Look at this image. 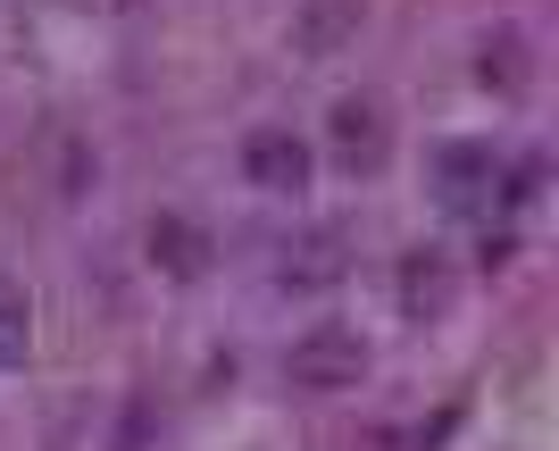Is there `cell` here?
Listing matches in <instances>:
<instances>
[{
  "label": "cell",
  "instance_id": "6da1fadb",
  "mask_svg": "<svg viewBox=\"0 0 559 451\" xmlns=\"http://www.w3.org/2000/svg\"><path fill=\"white\" fill-rule=\"evenodd\" d=\"M359 377H368V343L350 327H318L293 343V384H309V393H343Z\"/></svg>",
  "mask_w": 559,
  "mask_h": 451
},
{
  "label": "cell",
  "instance_id": "7a4b0ae2",
  "mask_svg": "<svg viewBox=\"0 0 559 451\" xmlns=\"http://www.w3.org/2000/svg\"><path fill=\"white\" fill-rule=\"evenodd\" d=\"M343 268H350V242L318 226V235H301V242L276 260V285H284V293H326V285H343Z\"/></svg>",
  "mask_w": 559,
  "mask_h": 451
},
{
  "label": "cell",
  "instance_id": "277c9868",
  "mask_svg": "<svg viewBox=\"0 0 559 451\" xmlns=\"http://www.w3.org/2000/svg\"><path fill=\"white\" fill-rule=\"evenodd\" d=\"M151 260L176 268V276H192V268H201V235H192L185 217H159V235H151Z\"/></svg>",
  "mask_w": 559,
  "mask_h": 451
},
{
  "label": "cell",
  "instance_id": "52a82bcc",
  "mask_svg": "<svg viewBox=\"0 0 559 451\" xmlns=\"http://www.w3.org/2000/svg\"><path fill=\"white\" fill-rule=\"evenodd\" d=\"M334 134H343V143H350V151H376V143H384V118H376L368 100H350L343 118H334Z\"/></svg>",
  "mask_w": 559,
  "mask_h": 451
},
{
  "label": "cell",
  "instance_id": "3957f363",
  "mask_svg": "<svg viewBox=\"0 0 559 451\" xmlns=\"http://www.w3.org/2000/svg\"><path fill=\"white\" fill-rule=\"evenodd\" d=\"M242 176H251L259 192H293L309 176V151L301 134H284V126H259L251 143H242Z\"/></svg>",
  "mask_w": 559,
  "mask_h": 451
},
{
  "label": "cell",
  "instance_id": "8992f818",
  "mask_svg": "<svg viewBox=\"0 0 559 451\" xmlns=\"http://www.w3.org/2000/svg\"><path fill=\"white\" fill-rule=\"evenodd\" d=\"M25 352V293L17 285H0V368Z\"/></svg>",
  "mask_w": 559,
  "mask_h": 451
},
{
  "label": "cell",
  "instance_id": "5b68a950",
  "mask_svg": "<svg viewBox=\"0 0 559 451\" xmlns=\"http://www.w3.org/2000/svg\"><path fill=\"white\" fill-rule=\"evenodd\" d=\"M343 17H359V9H350V0H318V9H309V25H301V43H309V50H326V43H343Z\"/></svg>",
  "mask_w": 559,
  "mask_h": 451
}]
</instances>
